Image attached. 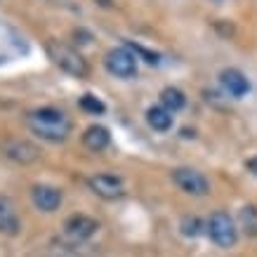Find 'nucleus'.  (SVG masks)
<instances>
[{"label":"nucleus","mask_w":257,"mask_h":257,"mask_svg":"<svg viewBox=\"0 0 257 257\" xmlns=\"http://www.w3.org/2000/svg\"><path fill=\"white\" fill-rule=\"evenodd\" d=\"M26 123H29L33 135H38L40 140H47V142H64L71 133V120L66 118V113L50 109V106L31 111L26 116Z\"/></svg>","instance_id":"f257e3e1"},{"label":"nucleus","mask_w":257,"mask_h":257,"mask_svg":"<svg viewBox=\"0 0 257 257\" xmlns=\"http://www.w3.org/2000/svg\"><path fill=\"white\" fill-rule=\"evenodd\" d=\"M47 55L59 69L71 73V76H76V78H85L87 71H90L85 57L80 55L78 50H73L71 45H64L59 40H47Z\"/></svg>","instance_id":"f03ea898"},{"label":"nucleus","mask_w":257,"mask_h":257,"mask_svg":"<svg viewBox=\"0 0 257 257\" xmlns=\"http://www.w3.org/2000/svg\"><path fill=\"white\" fill-rule=\"evenodd\" d=\"M208 234L219 248H234L238 241V231H236L234 219L229 217L226 212L217 210L208 222Z\"/></svg>","instance_id":"7ed1b4c3"},{"label":"nucleus","mask_w":257,"mask_h":257,"mask_svg":"<svg viewBox=\"0 0 257 257\" xmlns=\"http://www.w3.org/2000/svg\"><path fill=\"white\" fill-rule=\"evenodd\" d=\"M104 64H106V71H109L111 76H116V78H133L135 73H137V59L125 47L109 50Z\"/></svg>","instance_id":"20e7f679"},{"label":"nucleus","mask_w":257,"mask_h":257,"mask_svg":"<svg viewBox=\"0 0 257 257\" xmlns=\"http://www.w3.org/2000/svg\"><path fill=\"white\" fill-rule=\"evenodd\" d=\"M172 179H175V184H177L182 191H187V194H191V196H205L210 191L208 179L203 177L201 172L189 170V168H177V170H172Z\"/></svg>","instance_id":"39448f33"},{"label":"nucleus","mask_w":257,"mask_h":257,"mask_svg":"<svg viewBox=\"0 0 257 257\" xmlns=\"http://www.w3.org/2000/svg\"><path fill=\"white\" fill-rule=\"evenodd\" d=\"M97 229H99V224H97L92 217H87V215H73V217L66 219V224H64V234H66L69 241L80 243V241H87Z\"/></svg>","instance_id":"423d86ee"},{"label":"nucleus","mask_w":257,"mask_h":257,"mask_svg":"<svg viewBox=\"0 0 257 257\" xmlns=\"http://www.w3.org/2000/svg\"><path fill=\"white\" fill-rule=\"evenodd\" d=\"M87 184L97 196L101 198H120L123 196V182L116 177V175H94V177L87 179Z\"/></svg>","instance_id":"0eeeda50"},{"label":"nucleus","mask_w":257,"mask_h":257,"mask_svg":"<svg viewBox=\"0 0 257 257\" xmlns=\"http://www.w3.org/2000/svg\"><path fill=\"white\" fill-rule=\"evenodd\" d=\"M31 198H33V205L43 212H52L59 208V203H62V191L55 187H47V184H38V187H33L31 191Z\"/></svg>","instance_id":"6e6552de"},{"label":"nucleus","mask_w":257,"mask_h":257,"mask_svg":"<svg viewBox=\"0 0 257 257\" xmlns=\"http://www.w3.org/2000/svg\"><path fill=\"white\" fill-rule=\"evenodd\" d=\"M3 154L8 158H12V161H17V163H33L36 158H38V147H33L31 142H8L5 147H3Z\"/></svg>","instance_id":"1a4fd4ad"},{"label":"nucleus","mask_w":257,"mask_h":257,"mask_svg":"<svg viewBox=\"0 0 257 257\" xmlns=\"http://www.w3.org/2000/svg\"><path fill=\"white\" fill-rule=\"evenodd\" d=\"M219 83H222V87H224V90L231 94V97H243V94L250 90L248 78H245V76H243L238 69H226V71H222Z\"/></svg>","instance_id":"9d476101"},{"label":"nucleus","mask_w":257,"mask_h":257,"mask_svg":"<svg viewBox=\"0 0 257 257\" xmlns=\"http://www.w3.org/2000/svg\"><path fill=\"white\" fill-rule=\"evenodd\" d=\"M83 144L90 151H101V149H106L111 144V135L101 125H90L85 130V135H83Z\"/></svg>","instance_id":"9b49d317"},{"label":"nucleus","mask_w":257,"mask_h":257,"mask_svg":"<svg viewBox=\"0 0 257 257\" xmlns=\"http://www.w3.org/2000/svg\"><path fill=\"white\" fill-rule=\"evenodd\" d=\"M147 123H149V127H154L158 133H168L172 127V113L165 111L163 106H151L147 111Z\"/></svg>","instance_id":"f8f14e48"},{"label":"nucleus","mask_w":257,"mask_h":257,"mask_svg":"<svg viewBox=\"0 0 257 257\" xmlns=\"http://www.w3.org/2000/svg\"><path fill=\"white\" fill-rule=\"evenodd\" d=\"M184 104H187V97H184V92L177 90V87H165L163 92H161V106H163L165 111H170V113L184 109Z\"/></svg>","instance_id":"ddd939ff"},{"label":"nucleus","mask_w":257,"mask_h":257,"mask_svg":"<svg viewBox=\"0 0 257 257\" xmlns=\"http://www.w3.org/2000/svg\"><path fill=\"white\" fill-rule=\"evenodd\" d=\"M19 222H17L15 208L8 198H0V231H8V234H15Z\"/></svg>","instance_id":"4468645a"},{"label":"nucleus","mask_w":257,"mask_h":257,"mask_svg":"<svg viewBox=\"0 0 257 257\" xmlns=\"http://www.w3.org/2000/svg\"><path fill=\"white\" fill-rule=\"evenodd\" d=\"M241 224L248 236H257V208L255 205H245L241 210Z\"/></svg>","instance_id":"2eb2a0df"},{"label":"nucleus","mask_w":257,"mask_h":257,"mask_svg":"<svg viewBox=\"0 0 257 257\" xmlns=\"http://www.w3.org/2000/svg\"><path fill=\"white\" fill-rule=\"evenodd\" d=\"M80 109L87 111V113H94V116H101L106 106H104V101H99L94 94H83L80 97Z\"/></svg>","instance_id":"dca6fc26"},{"label":"nucleus","mask_w":257,"mask_h":257,"mask_svg":"<svg viewBox=\"0 0 257 257\" xmlns=\"http://www.w3.org/2000/svg\"><path fill=\"white\" fill-rule=\"evenodd\" d=\"M130 47H133L135 52H140V55L144 57V59H147L149 64H158V62H161V59H158V55H154V52H149V50H144L142 45H135V43H130Z\"/></svg>","instance_id":"f3484780"},{"label":"nucleus","mask_w":257,"mask_h":257,"mask_svg":"<svg viewBox=\"0 0 257 257\" xmlns=\"http://www.w3.org/2000/svg\"><path fill=\"white\" fill-rule=\"evenodd\" d=\"M182 231H184V234L187 236H196L198 234V219H184V222H182Z\"/></svg>","instance_id":"a211bd4d"},{"label":"nucleus","mask_w":257,"mask_h":257,"mask_svg":"<svg viewBox=\"0 0 257 257\" xmlns=\"http://www.w3.org/2000/svg\"><path fill=\"white\" fill-rule=\"evenodd\" d=\"M248 168L257 175V156H255V158H250V161H248Z\"/></svg>","instance_id":"6ab92c4d"},{"label":"nucleus","mask_w":257,"mask_h":257,"mask_svg":"<svg viewBox=\"0 0 257 257\" xmlns=\"http://www.w3.org/2000/svg\"><path fill=\"white\" fill-rule=\"evenodd\" d=\"M55 257H76L73 252H59V255H55Z\"/></svg>","instance_id":"aec40b11"}]
</instances>
